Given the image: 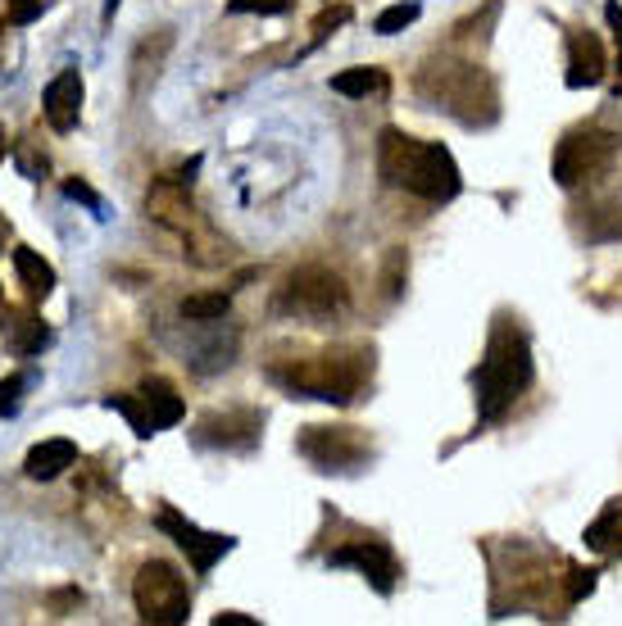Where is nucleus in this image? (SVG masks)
Instances as JSON below:
<instances>
[{
	"label": "nucleus",
	"mask_w": 622,
	"mask_h": 626,
	"mask_svg": "<svg viewBox=\"0 0 622 626\" xmlns=\"http://www.w3.org/2000/svg\"><path fill=\"white\" fill-rule=\"evenodd\" d=\"M377 173L387 186H400L418 201L446 205L463 191L459 164L441 141H418L400 127H381L377 136Z\"/></svg>",
	"instance_id": "nucleus-1"
},
{
	"label": "nucleus",
	"mask_w": 622,
	"mask_h": 626,
	"mask_svg": "<svg viewBox=\"0 0 622 626\" xmlns=\"http://www.w3.org/2000/svg\"><path fill=\"white\" fill-rule=\"evenodd\" d=\"M532 341H528V331L518 327V318L500 314L496 327H491V341H487V355L482 363L472 368V391H477V422L491 427L500 422L518 396L532 387Z\"/></svg>",
	"instance_id": "nucleus-2"
},
{
	"label": "nucleus",
	"mask_w": 622,
	"mask_h": 626,
	"mask_svg": "<svg viewBox=\"0 0 622 626\" xmlns=\"http://www.w3.org/2000/svg\"><path fill=\"white\" fill-rule=\"evenodd\" d=\"M373 368V355H318L305 363H277L273 381L286 387L300 400H323V404H350L364 391V377Z\"/></svg>",
	"instance_id": "nucleus-3"
},
{
	"label": "nucleus",
	"mask_w": 622,
	"mask_h": 626,
	"mask_svg": "<svg viewBox=\"0 0 622 626\" xmlns=\"http://www.w3.org/2000/svg\"><path fill=\"white\" fill-rule=\"evenodd\" d=\"M132 604H136L141 622L177 626V622L191 617V586H186V576L173 563L151 558V563H141L136 576H132Z\"/></svg>",
	"instance_id": "nucleus-4"
},
{
	"label": "nucleus",
	"mask_w": 622,
	"mask_h": 626,
	"mask_svg": "<svg viewBox=\"0 0 622 626\" xmlns=\"http://www.w3.org/2000/svg\"><path fill=\"white\" fill-rule=\"evenodd\" d=\"M346 305H350L346 281L332 268H323V264L296 268L277 291V314H292V318H332Z\"/></svg>",
	"instance_id": "nucleus-5"
},
{
	"label": "nucleus",
	"mask_w": 622,
	"mask_h": 626,
	"mask_svg": "<svg viewBox=\"0 0 622 626\" xmlns=\"http://www.w3.org/2000/svg\"><path fill=\"white\" fill-rule=\"evenodd\" d=\"M618 155V136L604 127H578L559 141L554 151V182L559 186H582L591 177H600Z\"/></svg>",
	"instance_id": "nucleus-6"
},
{
	"label": "nucleus",
	"mask_w": 622,
	"mask_h": 626,
	"mask_svg": "<svg viewBox=\"0 0 622 626\" xmlns=\"http://www.w3.org/2000/svg\"><path fill=\"white\" fill-rule=\"evenodd\" d=\"M300 454L318 472H355L368 459V441L359 437L355 427H305Z\"/></svg>",
	"instance_id": "nucleus-7"
},
{
	"label": "nucleus",
	"mask_w": 622,
	"mask_h": 626,
	"mask_svg": "<svg viewBox=\"0 0 622 626\" xmlns=\"http://www.w3.org/2000/svg\"><path fill=\"white\" fill-rule=\"evenodd\" d=\"M155 526L164 536H173V545L191 558V567H196L201 576L223 558V554H232L236 550V536H223V532H201L191 517H182L177 509H160V517H155Z\"/></svg>",
	"instance_id": "nucleus-8"
},
{
	"label": "nucleus",
	"mask_w": 622,
	"mask_h": 626,
	"mask_svg": "<svg viewBox=\"0 0 622 626\" xmlns=\"http://www.w3.org/2000/svg\"><path fill=\"white\" fill-rule=\"evenodd\" d=\"M327 567H355L359 576H368L377 595H391L396 576H400V563L387 541H350V545L327 554Z\"/></svg>",
	"instance_id": "nucleus-9"
},
{
	"label": "nucleus",
	"mask_w": 622,
	"mask_h": 626,
	"mask_svg": "<svg viewBox=\"0 0 622 626\" xmlns=\"http://www.w3.org/2000/svg\"><path fill=\"white\" fill-rule=\"evenodd\" d=\"M259 427H264V413H255V409L205 413L201 427H196V441L218 445V450H255L259 445Z\"/></svg>",
	"instance_id": "nucleus-10"
},
{
	"label": "nucleus",
	"mask_w": 622,
	"mask_h": 626,
	"mask_svg": "<svg viewBox=\"0 0 622 626\" xmlns=\"http://www.w3.org/2000/svg\"><path fill=\"white\" fill-rule=\"evenodd\" d=\"M82 73L78 69H64V73H55L51 82H45V91H41V114H45V123H51L55 132H73L78 127V119H82Z\"/></svg>",
	"instance_id": "nucleus-11"
},
{
	"label": "nucleus",
	"mask_w": 622,
	"mask_h": 626,
	"mask_svg": "<svg viewBox=\"0 0 622 626\" xmlns=\"http://www.w3.org/2000/svg\"><path fill=\"white\" fill-rule=\"evenodd\" d=\"M609 73V60H604V45L595 32H572L568 37V73L563 82L572 91H587V86H600Z\"/></svg>",
	"instance_id": "nucleus-12"
},
{
	"label": "nucleus",
	"mask_w": 622,
	"mask_h": 626,
	"mask_svg": "<svg viewBox=\"0 0 622 626\" xmlns=\"http://www.w3.org/2000/svg\"><path fill=\"white\" fill-rule=\"evenodd\" d=\"M0 336H6V350L14 355H41L45 346H51V327H45L37 314L28 309H6L0 314Z\"/></svg>",
	"instance_id": "nucleus-13"
},
{
	"label": "nucleus",
	"mask_w": 622,
	"mask_h": 626,
	"mask_svg": "<svg viewBox=\"0 0 622 626\" xmlns=\"http://www.w3.org/2000/svg\"><path fill=\"white\" fill-rule=\"evenodd\" d=\"M73 463H78V445L64 441V437H55V441H41V445L28 450L23 472H28L32 481H55V476H60L64 468H73Z\"/></svg>",
	"instance_id": "nucleus-14"
},
{
	"label": "nucleus",
	"mask_w": 622,
	"mask_h": 626,
	"mask_svg": "<svg viewBox=\"0 0 622 626\" xmlns=\"http://www.w3.org/2000/svg\"><path fill=\"white\" fill-rule=\"evenodd\" d=\"M141 400H146V413H151L155 437H160V431H169V427H177V422H182V413H186L182 396L169 387L164 377H146V381H141Z\"/></svg>",
	"instance_id": "nucleus-15"
},
{
	"label": "nucleus",
	"mask_w": 622,
	"mask_h": 626,
	"mask_svg": "<svg viewBox=\"0 0 622 626\" xmlns=\"http://www.w3.org/2000/svg\"><path fill=\"white\" fill-rule=\"evenodd\" d=\"M14 273H19V281H23V291H28L32 305L51 300V291H55V268L45 264L32 246H14Z\"/></svg>",
	"instance_id": "nucleus-16"
},
{
	"label": "nucleus",
	"mask_w": 622,
	"mask_h": 626,
	"mask_svg": "<svg viewBox=\"0 0 622 626\" xmlns=\"http://www.w3.org/2000/svg\"><path fill=\"white\" fill-rule=\"evenodd\" d=\"M587 545L600 554H622V504H609L591 526H587Z\"/></svg>",
	"instance_id": "nucleus-17"
},
{
	"label": "nucleus",
	"mask_w": 622,
	"mask_h": 626,
	"mask_svg": "<svg viewBox=\"0 0 622 626\" xmlns=\"http://www.w3.org/2000/svg\"><path fill=\"white\" fill-rule=\"evenodd\" d=\"M381 86H387V73L381 69H341L337 78H332V91L350 95V101H364V95H373Z\"/></svg>",
	"instance_id": "nucleus-18"
},
{
	"label": "nucleus",
	"mask_w": 622,
	"mask_h": 626,
	"mask_svg": "<svg viewBox=\"0 0 622 626\" xmlns=\"http://www.w3.org/2000/svg\"><path fill=\"white\" fill-rule=\"evenodd\" d=\"M227 309H232V296H227V291H214V296H186V300L177 305V314L191 318V322H223Z\"/></svg>",
	"instance_id": "nucleus-19"
},
{
	"label": "nucleus",
	"mask_w": 622,
	"mask_h": 626,
	"mask_svg": "<svg viewBox=\"0 0 622 626\" xmlns=\"http://www.w3.org/2000/svg\"><path fill=\"white\" fill-rule=\"evenodd\" d=\"M105 409H114V413L128 418L132 437H141V441H151V437H155L151 413H146V400H141V396H105Z\"/></svg>",
	"instance_id": "nucleus-20"
},
{
	"label": "nucleus",
	"mask_w": 622,
	"mask_h": 626,
	"mask_svg": "<svg viewBox=\"0 0 622 626\" xmlns=\"http://www.w3.org/2000/svg\"><path fill=\"white\" fill-rule=\"evenodd\" d=\"M418 14H422V6H418V0H400V6L381 10V14L373 19V32H381V37H396V32H405V28H409Z\"/></svg>",
	"instance_id": "nucleus-21"
},
{
	"label": "nucleus",
	"mask_w": 622,
	"mask_h": 626,
	"mask_svg": "<svg viewBox=\"0 0 622 626\" xmlns=\"http://www.w3.org/2000/svg\"><path fill=\"white\" fill-rule=\"evenodd\" d=\"M292 0H227V14H286Z\"/></svg>",
	"instance_id": "nucleus-22"
},
{
	"label": "nucleus",
	"mask_w": 622,
	"mask_h": 626,
	"mask_svg": "<svg viewBox=\"0 0 622 626\" xmlns=\"http://www.w3.org/2000/svg\"><path fill=\"white\" fill-rule=\"evenodd\" d=\"M64 196H69V201H82V205H86L95 218H105V201L95 196V191H91L82 177H69V182H64Z\"/></svg>",
	"instance_id": "nucleus-23"
},
{
	"label": "nucleus",
	"mask_w": 622,
	"mask_h": 626,
	"mask_svg": "<svg viewBox=\"0 0 622 626\" xmlns=\"http://www.w3.org/2000/svg\"><path fill=\"white\" fill-rule=\"evenodd\" d=\"M346 19H350V6H332V10H323V14L314 19V45H318V41H327V37L337 32Z\"/></svg>",
	"instance_id": "nucleus-24"
},
{
	"label": "nucleus",
	"mask_w": 622,
	"mask_h": 626,
	"mask_svg": "<svg viewBox=\"0 0 622 626\" xmlns=\"http://www.w3.org/2000/svg\"><path fill=\"white\" fill-rule=\"evenodd\" d=\"M45 6H51V0H10V23H14V28L37 23V19L45 14Z\"/></svg>",
	"instance_id": "nucleus-25"
},
{
	"label": "nucleus",
	"mask_w": 622,
	"mask_h": 626,
	"mask_svg": "<svg viewBox=\"0 0 622 626\" xmlns=\"http://www.w3.org/2000/svg\"><path fill=\"white\" fill-rule=\"evenodd\" d=\"M23 387H28V381H23L19 372L0 381V413H6V418H14V413H19V396H23Z\"/></svg>",
	"instance_id": "nucleus-26"
},
{
	"label": "nucleus",
	"mask_w": 622,
	"mask_h": 626,
	"mask_svg": "<svg viewBox=\"0 0 622 626\" xmlns=\"http://www.w3.org/2000/svg\"><path fill=\"white\" fill-rule=\"evenodd\" d=\"M595 591V572H582V567H572V582H568V599L572 604H582L587 595Z\"/></svg>",
	"instance_id": "nucleus-27"
},
{
	"label": "nucleus",
	"mask_w": 622,
	"mask_h": 626,
	"mask_svg": "<svg viewBox=\"0 0 622 626\" xmlns=\"http://www.w3.org/2000/svg\"><path fill=\"white\" fill-rule=\"evenodd\" d=\"M19 168H23V177L41 182V177H45V168H51V164H45V155H37L32 146H19Z\"/></svg>",
	"instance_id": "nucleus-28"
},
{
	"label": "nucleus",
	"mask_w": 622,
	"mask_h": 626,
	"mask_svg": "<svg viewBox=\"0 0 622 626\" xmlns=\"http://www.w3.org/2000/svg\"><path fill=\"white\" fill-rule=\"evenodd\" d=\"M400 268H405V255L396 250L391 255V268H387V296H400Z\"/></svg>",
	"instance_id": "nucleus-29"
},
{
	"label": "nucleus",
	"mask_w": 622,
	"mask_h": 626,
	"mask_svg": "<svg viewBox=\"0 0 622 626\" xmlns=\"http://www.w3.org/2000/svg\"><path fill=\"white\" fill-rule=\"evenodd\" d=\"M604 19H609V28H613V37L622 45V6H618V0H609V6H604Z\"/></svg>",
	"instance_id": "nucleus-30"
},
{
	"label": "nucleus",
	"mask_w": 622,
	"mask_h": 626,
	"mask_svg": "<svg viewBox=\"0 0 622 626\" xmlns=\"http://www.w3.org/2000/svg\"><path fill=\"white\" fill-rule=\"evenodd\" d=\"M214 626H259L255 617H246V613H218L214 617Z\"/></svg>",
	"instance_id": "nucleus-31"
},
{
	"label": "nucleus",
	"mask_w": 622,
	"mask_h": 626,
	"mask_svg": "<svg viewBox=\"0 0 622 626\" xmlns=\"http://www.w3.org/2000/svg\"><path fill=\"white\" fill-rule=\"evenodd\" d=\"M6 240H10V218L0 214V255H6Z\"/></svg>",
	"instance_id": "nucleus-32"
},
{
	"label": "nucleus",
	"mask_w": 622,
	"mask_h": 626,
	"mask_svg": "<svg viewBox=\"0 0 622 626\" xmlns=\"http://www.w3.org/2000/svg\"><path fill=\"white\" fill-rule=\"evenodd\" d=\"M119 6H123V0H105V14H101V19H105V23H110V19H114V10H119Z\"/></svg>",
	"instance_id": "nucleus-33"
},
{
	"label": "nucleus",
	"mask_w": 622,
	"mask_h": 626,
	"mask_svg": "<svg viewBox=\"0 0 622 626\" xmlns=\"http://www.w3.org/2000/svg\"><path fill=\"white\" fill-rule=\"evenodd\" d=\"M618 95H622V45H618Z\"/></svg>",
	"instance_id": "nucleus-34"
},
{
	"label": "nucleus",
	"mask_w": 622,
	"mask_h": 626,
	"mask_svg": "<svg viewBox=\"0 0 622 626\" xmlns=\"http://www.w3.org/2000/svg\"><path fill=\"white\" fill-rule=\"evenodd\" d=\"M0 160H6V127H0Z\"/></svg>",
	"instance_id": "nucleus-35"
}]
</instances>
